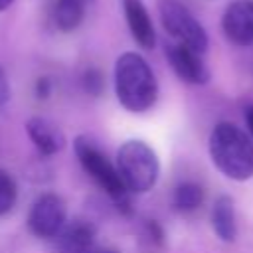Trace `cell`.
Returning a JSON list of instances; mask_svg holds the SVG:
<instances>
[{"label":"cell","mask_w":253,"mask_h":253,"mask_svg":"<svg viewBox=\"0 0 253 253\" xmlns=\"http://www.w3.org/2000/svg\"><path fill=\"white\" fill-rule=\"evenodd\" d=\"M115 91L121 105L130 113L150 109L158 95V85L150 65L138 53H123L115 63Z\"/></svg>","instance_id":"1"},{"label":"cell","mask_w":253,"mask_h":253,"mask_svg":"<svg viewBox=\"0 0 253 253\" xmlns=\"http://www.w3.org/2000/svg\"><path fill=\"white\" fill-rule=\"evenodd\" d=\"M210 156L231 180H247L253 176V142L231 123H219L211 130Z\"/></svg>","instance_id":"2"},{"label":"cell","mask_w":253,"mask_h":253,"mask_svg":"<svg viewBox=\"0 0 253 253\" xmlns=\"http://www.w3.org/2000/svg\"><path fill=\"white\" fill-rule=\"evenodd\" d=\"M117 170L128 192H148L158 178V158L142 140H126L117 152Z\"/></svg>","instance_id":"3"},{"label":"cell","mask_w":253,"mask_h":253,"mask_svg":"<svg viewBox=\"0 0 253 253\" xmlns=\"http://www.w3.org/2000/svg\"><path fill=\"white\" fill-rule=\"evenodd\" d=\"M75 154L81 162V166L87 170V174L99 182V186L119 204V208L128 213L130 211V200H128V190L123 184L119 170L107 160V156L103 154V150L93 144V140L79 136L75 140Z\"/></svg>","instance_id":"4"},{"label":"cell","mask_w":253,"mask_h":253,"mask_svg":"<svg viewBox=\"0 0 253 253\" xmlns=\"http://www.w3.org/2000/svg\"><path fill=\"white\" fill-rule=\"evenodd\" d=\"M160 20L164 30L178 42L184 43L200 53L208 47V36L202 24L188 12L186 6H182L176 0H162L160 2Z\"/></svg>","instance_id":"5"},{"label":"cell","mask_w":253,"mask_h":253,"mask_svg":"<svg viewBox=\"0 0 253 253\" xmlns=\"http://www.w3.org/2000/svg\"><path fill=\"white\" fill-rule=\"evenodd\" d=\"M28 223L34 235L42 239L57 237L65 227V206L55 194H43L30 210Z\"/></svg>","instance_id":"6"},{"label":"cell","mask_w":253,"mask_h":253,"mask_svg":"<svg viewBox=\"0 0 253 253\" xmlns=\"http://www.w3.org/2000/svg\"><path fill=\"white\" fill-rule=\"evenodd\" d=\"M221 28L225 38L235 45L253 43V0H233L223 16Z\"/></svg>","instance_id":"7"},{"label":"cell","mask_w":253,"mask_h":253,"mask_svg":"<svg viewBox=\"0 0 253 253\" xmlns=\"http://www.w3.org/2000/svg\"><path fill=\"white\" fill-rule=\"evenodd\" d=\"M166 57H168L172 69L176 71V75L180 79H184L186 83L202 85L210 79V71H208L206 63L202 61L200 51L176 42V43L166 45Z\"/></svg>","instance_id":"8"},{"label":"cell","mask_w":253,"mask_h":253,"mask_svg":"<svg viewBox=\"0 0 253 253\" xmlns=\"http://www.w3.org/2000/svg\"><path fill=\"white\" fill-rule=\"evenodd\" d=\"M125 18L128 24V30L136 43L144 49H152L156 43V34L152 28V20L142 4V0H123Z\"/></svg>","instance_id":"9"},{"label":"cell","mask_w":253,"mask_h":253,"mask_svg":"<svg viewBox=\"0 0 253 253\" xmlns=\"http://www.w3.org/2000/svg\"><path fill=\"white\" fill-rule=\"evenodd\" d=\"M57 253H93V229L83 221L65 225L57 235Z\"/></svg>","instance_id":"10"},{"label":"cell","mask_w":253,"mask_h":253,"mask_svg":"<svg viewBox=\"0 0 253 253\" xmlns=\"http://www.w3.org/2000/svg\"><path fill=\"white\" fill-rule=\"evenodd\" d=\"M26 130H28L30 140L36 144V148L45 156L55 154L63 144V138L57 132V128L51 126L43 119H30L26 123Z\"/></svg>","instance_id":"11"},{"label":"cell","mask_w":253,"mask_h":253,"mask_svg":"<svg viewBox=\"0 0 253 253\" xmlns=\"http://www.w3.org/2000/svg\"><path fill=\"white\" fill-rule=\"evenodd\" d=\"M211 225L221 241H233L237 235L233 202L227 196H219L211 208Z\"/></svg>","instance_id":"12"},{"label":"cell","mask_w":253,"mask_h":253,"mask_svg":"<svg viewBox=\"0 0 253 253\" xmlns=\"http://www.w3.org/2000/svg\"><path fill=\"white\" fill-rule=\"evenodd\" d=\"M85 0H55L53 22L61 32H71L83 22Z\"/></svg>","instance_id":"13"},{"label":"cell","mask_w":253,"mask_h":253,"mask_svg":"<svg viewBox=\"0 0 253 253\" xmlns=\"http://www.w3.org/2000/svg\"><path fill=\"white\" fill-rule=\"evenodd\" d=\"M204 204V190L196 182H182L174 190V208L178 211H194Z\"/></svg>","instance_id":"14"},{"label":"cell","mask_w":253,"mask_h":253,"mask_svg":"<svg viewBox=\"0 0 253 253\" xmlns=\"http://www.w3.org/2000/svg\"><path fill=\"white\" fill-rule=\"evenodd\" d=\"M14 202H16V184L6 172H0V215L8 213Z\"/></svg>","instance_id":"15"},{"label":"cell","mask_w":253,"mask_h":253,"mask_svg":"<svg viewBox=\"0 0 253 253\" xmlns=\"http://www.w3.org/2000/svg\"><path fill=\"white\" fill-rule=\"evenodd\" d=\"M81 83H83V89L91 95H99L103 91V75L99 69H87L81 77Z\"/></svg>","instance_id":"16"},{"label":"cell","mask_w":253,"mask_h":253,"mask_svg":"<svg viewBox=\"0 0 253 253\" xmlns=\"http://www.w3.org/2000/svg\"><path fill=\"white\" fill-rule=\"evenodd\" d=\"M8 99H10V81L4 67L0 65V103H6Z\"/></svg>","instance_id":"17"},{"label":"cell","mask_w":253,"mask_h":253,"mask_svg":"<svg viewBox=\"0 0 253 253\" xmlns=\"http://www.w3.org/2000/svg\"><path fill=\"white\" fill-rule=\"evenodd\" d=\"M49 79L47 77H40L38 79V83H36V93H38V97L40 99H45L47 95H49Z\"/></svg>","instance_id":"18"},{"label":"cell","mask_w":253,"mask_h":253,"mask_svg":"<svg viewBox=\"0 0 253 253\" xmlns=\"http://www.w3.org/2000/svg\"><path fill=\"white\" fill-rule=\"evenodd\" d=\"M245 119H247V125H249V128H251V132H253V105L247 107V111H245Z\"/></svg>","instance_id":"19"},{"label":"cell","mask_w":253,"mask_h":253,"mask_svg":"<svg viewBox=\"0 0 253 253\" xmlns=\"http://www.w3.org/2000/svg\"><path fill=\"white\" fill-rule=\"evenodd\" d=\"M10 4H12V0H0V12H2V10H6Z\"/></svg>","instance_id":"20"},{"label":"cell","mask_w":253,"mask_h":253,"mask_svg":"<svg viewBox=\"0 0 253 253\" xmlns=\"http://www.w3.org/2000/svg\"><path fill=\"white\" fill-rule=\"evenodd\" d=\"M93 253H117V251H113V249H95Z\"/></svg>","instance_id":"21"}]
</instances>
